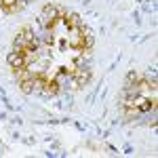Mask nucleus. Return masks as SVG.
I'll return each mask as SVG.
<instances>
[{"label":"nucleus","mask_w":158,"mask_h":158,"mask_svg":"<svg viewBox=\"0 0 158 158\" xmlns=\"http://www.w3.org/2000/svg\"><path fill=\"white\" fill-rule=\"evenodd\" d=\"M65 15V11L57 6V4H47L44 9H42V15H40V25H42V30L44 32H53L55 30V25L59 23V19Z\"/></svg>","instance_id":"obj_1"},{"label":"nucleus","mask_w":158,"mask_h":158,"mask_svg":"<svg viewBox=\"0 0 158 158\" xmlns=\"http://www.w3.org/2000/svg\"><path fill=\"white\" fill-rule=\"evenodd\" d=\"M6 61H9V65H11L13 70H21V68H27V65H30V63H27V59H25V55L15 53V51H13L11 55L6 57Z\"/></svg>","instance_id":"obj_2"}]
</instances>
